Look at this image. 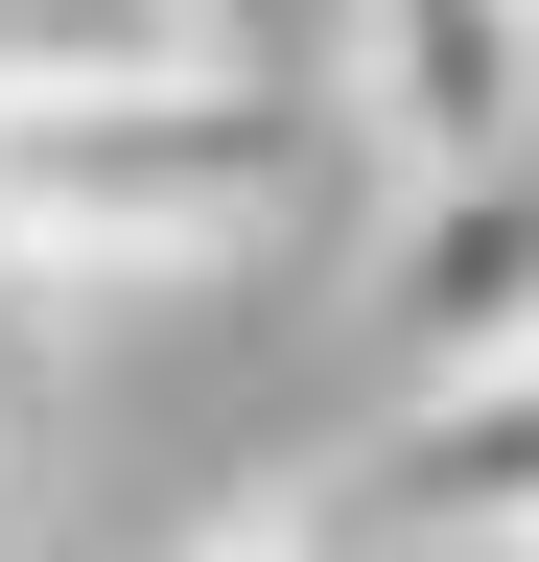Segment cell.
Here are the masks:
<instances>
[{"instance_id":"cell-1","label":"cell","mask_w":539,"mask_h":562,"mask_svg":"<svg viewBox=\"0 0 539 562\" xmlns=\"http://www.w3.org/2000/svg\"><path fill=\"white\" fill-rule=\"evenodd\" d=\"M328 188V94L258 70H24L0 94V281H235Z\"/></svg>"},{"instance_id":"cell-2","label":"cell","mask_w":539,"mask_h":562,"mask_svg":"<svg viewBox=\"0 0 539 562\" xmlns=\"http://www.w3.org/2000/svg\"><path fill=\"white\" fill-rule=\"evenodd\" d=\"M375 375L398 398L539 375V140L446 165V188H375Z\"/></svg>"},{"instance_id":"cell-3","label":"cell","mask_w":539,"mask_h":562,"mask_svg":"<svg viewBox=\"0 0 539 562\" xmlns=\"http://www.w3.org/2000/svg\"><path fill=\"white\" fill-rule=\"evenodd\" d=\"M328 117L375 140V188L516 165V140H539V0H352V70H328Z\"/></svg>"},{"instance_id":"cell-4","label":"cell","mask_w":539,"mask_h":562,"mask_svg":"<svg viewBox=\"0 0 539 562\" xmlns=\"http://www.w3.org/2000/svg\"><path fill=\"white\" fill-rule=\"evenodd\" d=\"M188 70H258V94H328L352 70V0H165Z\"/></svg>"},{"instance_id":"cell-5","label":"cell","mask_w":539,"mask_h":562,"mask_svg":"<svg viewBox=\"0 0 539 562\" xmlns=\"http://www.w3.org/2000/svg\"><path fill=\"white\" fill-rule=\"evenodd\" d=\"M165 562H375V539H352V492H328V469H282V492H212Z\"/></svg>"},{"instance_id":"cell-6","label":"cell","mask_w":539,"mask_h":562,"mask_svg":"<svg viewBox=\"0 0 539 562\" xmlns=\"http://www.w3.org/2000/svg\"><path fill=\"white\" fill-rule=\"evenodd\" d=\"M24 70H165V0H0V94Z\"/></svg>"},{"instance_id":"cell-7","label":"cell","mask_w":539,"mask_h":562,"mask_svg":"<svg viewBox=\"0 0 539 562\" xmlns=\"http://www.w3.org/2000/svg\"><path fill=\"white\" fill-rule=\"evenodd\" d=\"M0 562H24V492H0Z\"/></svg>"}]
</instances>
